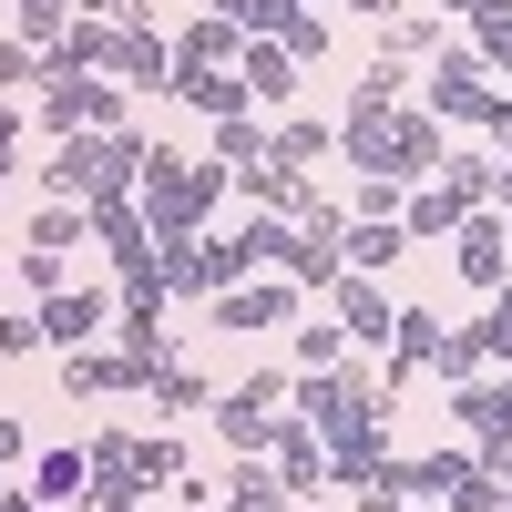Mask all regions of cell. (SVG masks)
Returning <instances> with one entry per match:
<instances>
[{"instance_id":"obj_42","label":"cell","mask_w":512,"mask_h":512,"mask_svg":"<svg viewBox=\"0 0 512 512\" xmlns=\"http://www.w3.org/2000/svg\"><path fill=\"white\" fill-rule=\"evenodd\" d=\"M134 11H154V0H72V21H134Z\"/></svg>"},{"instance_id":"obj_27","label":"cell","mask_w":512,"mask_h":512,"mask_svg":"<svg viewBox=\"0 0 512 512\" xmlns=\"http://www.w3.org/2000/svg\"><path fill=\"white\" fill-rule=\"evenodd\" d=\"M82 482H93V461H82V451H31V492L52 502V512H72Z\"/></svg>"},{"instance_id":"obj_3","label":"cell","mask_w":512,"mask_h":512,"mask_svg":"<svg viewBox=\"0 0 512 512\" xmlns=\"http://www.w3.org/2000/svg\"><path fill=\"white\" fill-rule=\"evenodd\" d=\"M420 113L472 123V134H502V72L472 52V41H441V52H431V82H420Z\"/></svg>"},{"instance_id":"obj_29","label":"cell","mask_w":512,"mask_h":512,"mask_svg":"<svg viewBox=\"0 0 512 512\" xmlns=\"http://www.w3.org/2000/svg\"><path fill=\"white\" fill-rule=\"evenodd\" d=\"M205 154H216L226 175H236V164H256V154H267V123H256V103H246V113H216V134H205Z\"/></svg>"},{"instance_id":"obj_24","label":"cell","mask_w":512,"mask_h":512,"mask_svg":"<svg viewBox=\"0 0 512 512\" xmlns=\"http://www.w3.org/2000/svg\"><path fill=\"white\" fill-rule=\"evenodd\" d=\"M267 154H277V164H297V175H308V164H328V154H338V123H328V113H287L277 134H267Z\"/></svg>"},{"instance_id":"obj_49","label":"cell","mask_w":512,"mask_h":512,"mask_svg":"<svg viewBox=\"0 0 512 512\" xmlns=\"http://www.w3.org/2000/svg\"><path fill=\"white\" fill-rule=\"evenodd\" d=\"M400 512H441V502H400Z\"/></svg>"},{"instance_id":"obj_23","label":"cell","mask_w":512,"mask_h":512,"mask_svg":"<svg viewBox=\"0 0 512 512\" xmlns=\"http://www.w3.org/2000/svg\"><path fill=\"white\" fill-rule=\"evenodd\" d=\"M185 472H195V451L175 441V420H164V431H134V482L144 492H175Z\"/></svg>"},{"instance_id":"obj_36","label":"cell","mask_w":512,"mask_h":512,"mask_svg":"<svg viewBox=\"0 0 512 512\" xmlns=\"http://www.w3.org/2000/svg\"><path fill=\"white\" fill-rule=\"evenodd\" d=\"M338 359H349V328H338V318H308V328H297V369H338Z\"/></svg>"},{"instance_id":"obj_7","label":"cell","mask_w":512,"mask_h":512,"mask_svg":"<svg viewBox=\"0 0 512 512\" xmlns=\"http://www.w3.org/2000/svg\"><path fill=\"white\" fill-rule=\"evenodd\" d=\"M451 277L472 287V297H492V287L512 277V246H502V216H492V205H472V216L451 226Z\"/></svg>"},{"instance_id":"obj_21","label":"cell","mask_w":512,"mask_h":512,"mask_svg":"<svg viewBox=\"0 0 512 512\" xmlns=\"http://www.w3.org/2000/svg\"><path fill=\"white\" fill-rule=\"evenodd\" d=\"M338 256H349L359 277H390L400 256H410V236H400V216H349V236H338Z\"/></svg>"},{"instance_id":"obj_31","label":"cell","mask_w":512,"mask_h":512,"mask_svg":"<svg viewBox=\"0 0 512 512\" xmlns=\"http://www.w3.org/2000/svg\"><path fill=\"white\" fill-rule=\"evenodd\" d=\"M472 349H482V369H512V277L482 297V318H472Z\"/></svg>"},{"instance_id":"obj_33","label":"cell","mask_w":512,"mask_h":512,"mask_svg":"<svg viewBox=\"0 0 512 512\" xmlns=\"http://www.w3.org/2000/svg\"><path fill=\"white\" fill-rule=\"evenodd\" d=\"M277 41H287V62H297V72H318V62H328V11L308 0V11H297V21L277 31Z\"/></svg>"},{"instance_id":"obj_12","label":"cell","mask_w":512,"mask_h":512,"mask_svg":"<svg viewBox=\"0 0 512 512\" xmlns=\"http://www.w3.org/2000/svg\"><path fill=\"white\" fill-rule=\"evenodd\" d=\"M62 400L82 410V400H144V390H134V369H123V349L93 338V349H62Z\"/></svg>"},{"instance_id":"obj_47","label":"cell","mask_w":512,"mask_h":512,"mask_svg":"<svg viewBox=\"0 0 512 512\" xmlns=\"http://www.w3.org/2000/svg\"><path fill=\"white\" fill-rule=\"evenodd\" d=\"M0 512H52V502H41V492H0Z\"/></svg>"},{"instance_id":"obj_48","label":"cell","mask_w":512,"mask_h":512,"mask_svg":"<svg viewBox=\"0 0 512 512\" xmlns=\"http://www.w3.org/2000/svg\"><path fill=\"white\" fill-rule=\"evenodd\" d=\"M492 164H502V195H512V144H492Z\"/></svg>"},{"instance_id":"obj_37","label":"cell","mask_w":512,"mask_h":512,"mask_svg":"<svg viewBox=\"0 0 512 512\" xmlns=\"http://www.w3.org/2000/svg\"><path fill=\"white\" fill-rule=\"evenodd\" d=\"M441 512H502V482L482 472V461H461V482L441 492Z\"/></svg>"},{"instance_id":"obj_39","label":"cell","mask_w":512,"mask_h":512,"mask_svg":"<svg viewBox=\"0 0 512 512\" xmlns=\"http://www.w3.org/2000/svg\"><path fill=\"white\" fill-rule=\"evenodd\" d=\"M21 287H41V297H52V287H72V256H52V246H21Z\"/></svg>"},{"instance_id":"obj_44","label":"cell","mask_w":512,"mask_h":512,"mask_svg":"<svg viewBox=\"0 0 512 512\" xmlns=\"http://www.w3.org/2000/svg\"><path fill=\"white\" fill-rule=\"evenodd\" d=\"M0 154L21 164V103H0Z\"/></svg>"},{"instance_id":"obj_2","label":"cell","mask_w":512,"mask_h":512,"mask_svg":"<svg viewBox=\"0 0 512 512\" xmlns=\"http://www.w3.org/2000/svg\"><path fill=\"white\" fill-rule=\"evenodd\" d=\"M226 195H236L226 164H216V154H175V144H154V154H144V185H134V205H144L154 236H205Z\"/></svg>"},{"instance_id":"obj_30","label":"cell","mask_w":512,"mask_h":512,"mask_svg":"<svg viewBox=\"0 0 512 512\" xmlns=\"http://www.w3.org/2000/svg\"><path fill=\"white\" fill-rule=\"evenodd\" d=\"M441 185H451L461 205H502V164H492V144H482V154H441Z\"/></svg>"},{"instance_id":"obj_25","label":"cell","mask_w":512,"mask_h":512,"mask_svg":"<svg viewBox=\"0 0 512 512\" xmlns=\"http://www.w3.org/2000/svg\"><path fill=\"white\" fill-rule=\"evenodd\" d=\"M144 400H154L164 420H185V410H205V400H216V379H205V369H185V359H164V369L144 379Z\"/></svg>"},{"instance_id":"obj_9","label":"cell","mask_w":512,"mask_h":512,"mask_svg":"<svg viewBox=\"0 0 512 512\" xmlns=\"http://www.w3.org/2000/svg\"><path fill=\"white\" fill-rule=\"evenodd\" d=\"M113 338V297L103 287H52L41 297V349H93Z\"/></svg>"},{"instance_id":"obj_45","label":"cell","mask_w":512,"mask_h":512,"mask_svg":"<svg viewBox=\"0 0 512 512\" xmlns=\"http://www.w3.org/2000/svg\"><path fill=\"white\" fill-rule=\"evenodd\" d=\"M420 11H441V21H472V11H482V0H420Z\"/></svg>"},{"instance_id":"obj_15","label":"cell","mask_w":512,"mask_h":512,"mask_svg":"<svg viewBox=\"0 0 512 512\" xmlns=\"http://www.w3.org/2000/svg\"><path fill=\"white\" fill-rule=\"evenodd\" d=\"M451 431L461 441H502L512 431V379H492V369L482 379H451Z\"/></svg>"},{"instance_id":"obj_17","label":"cell","mask_w":512,"mask_h":512,"mask_svg":"<svg viewBox=\"0 0 512 512\" xmlns=\"http://www.w3.org/2000/svg\"><path fill=\"white\" fill-rule=\"evenodd\" d=\"M431 359H441V318L410 297V308L390 318V369H379V390H410V369H431Z\"/></svg>"},{"instance_id":"obj_8","label":"cell","mask_w":512,"mask_h":512,"mask_svg":"<svg viewBox=\"0 0 512 512\" xmlns=\"http://www.w3.org/2000/svg\"><path fill=\"white\" fill-rule=\"evenodd\" d=\"M113 82H154L164 93V72H175V31H164V11H134V21H113Z\"/></svg>"},{"instance_id":"obj_6","label":"cell","mask_w":512,"mask_h":512,"mask_svg":"<svg viewBox=\"0 0 512 512\" xmlns=\"http://www.w3.org/2000/svg\"><path fill=\"white\" fill-rule=\"evenodd\" d=\"M297 308H308V287H287V277H236V287L205 297V328H226V338H246V328H297Z\"/></svg>"},{"instance_id":"obj_35","label":"cell","mask_w":512,"mask_h":512,"mask_svg":"<svg viewBox=\"0 0 512 512\" xmlns=\"http://www.w3.org/2000/svg\"><path fill=\"white\" fill-rule=\"evenodd\" d=\"M11 93H41V52L21 31H0V103H11Z\"/></svg>"},{"instance_id":"obj_22","label":"cell","mask_w":512,"mask_h":512,"mask_svg":"<svg viewBox=\"0 0 512 512\" xmlns=\"http://www.w3.org/2000/svg\"><path fill=\"white\" fill-rule=\"evenodd\" d=\"M164 103H195L216 123V113H246V82H236V62L226 72H164Z\"/></svg>"},{"instance_id":"obj_1","label":"cell","mask_w":512,"mask_h":512,"mask_svg":"<svg viewBox=\"0 0 512 512\" xmlns=\"http://www.w3.org/2000/svg\"><path fill=\"white\" fill-rule=\"evenodd\" d=\"M338 154H349L359 175L420 185V175H441L451 123H441V113H420V103H390V113H338Z\"/></svg>"},{"instance_id":"obj_4","label":"cell","mask_w":512,"mask_h":512,"mask_svg":"<svg viewBox=\"0 0 512 512\" xmlns=\"http://www.w3.org/2000/svg\"><path fill=\"white\" fill-rule=\"evenodd\" d=\"M205 420H216V441H226V451H256V461H267L277 420H287V369H246L236 390L205 400Z\"/></svg>"},{"instance_id":"obj_34","label":"cell","mask_w":512,"mask_h":512,"mask_svg":"<svg viewBox=\"0 0 512 512\" xmlns=\"http://www.w3.org/2000/svg\"><path fill=\"white\" fill-rule=\"evenodd\" d=\"M461 41H472V52L512 82V21H502V11H472V21H461Z\"/></svg>"},{"instance_id":"obj_10","label":"cell","mask_w":512,"mask_h":512,"mask_svg":"<svg viewBox=\"0 0 512 512\" xmlns=\"http://www.w3.org/2000/svg\"><path fill=\"white\" fill-rule=\"evenodd\" d=\"M82 226H93V246L113 256V267H144L154 256V226H144L134 195H82Z\"/></svg>"},{"instance_id":"obj_40","label":"cell","mask_w":512,"mask_h":512,"mask_svg":"<svg viewBox=\"0 0 512 512\" xmlns=\"http://www.w3.org/2000/svg\"><path fill=\"white\" fill-rule=\"evenodd\" d=\"M0 359H41V308H11V318H0Z\"/></svg>"},{"instance_id":"obj_46","label":"cell","mask_w":512,"mask_h":512,"mask_svg":"<svg viewBox=\"0 0 512 512\" xmlns=\"http://www.w3.org/2000/svg\"><path fill=\"white\" fill-rule=\"evenodd\" d=\"M359 11H369V21H400V11H420V0H359Z\"/></svg>"},{"instance_id":"obj_41","label":"cell","mask_w":512,"mask_h":512,"mask_svg":"<svg viewBox=\"0 0 512 512\" xmlns=\"http://www.w3.org/2000/svg\"><path fill=\"white\" fill-rule=\"evenodd\" d=\"M82 461H93V472H134V431H93Z\"/></svg>"},{"instance_id":"obj_16","label":"cell","mask_w":512,"mask_h":512,"mask_svg":"<svg viewBox=\"0 0 512 512\" xmlns=\"http://www.w3.org/2000/svg\"><path fill=\"white\" fill-rule=\"evenodd\" d=\"M236 195H246V205H267V216H287V226H297V216H308V195H318V185L297 175V164L256 154V164H236Z\"/></svg>"},{"instance_id":"obj_13","label":"cell","mask_w":512,"mask_h":512,"mask_svg":"<svg viewBox=\"0 0 512 512\" xmlns=\"http://www.w3.org/2000/svg\"><path fill=\"white\" fill-rule=\"evenodd\" d=\"M236 82H246V103H256V113H277V103L308 93V72L287 62V41H246V52H236Z\"/></svg>"},{"instance_id":"obj_19","label":"cell","mask_w":512,"mask_h":512,"mask_svg":"<svg viewBox=\"0 0 512 512\" xmlns=\"http://www.w3.org/2000/svg\"><path fill=\"white\" fill-rule=\"evenodd\" d=\"M216 512H297V492H287L256 451H236V472L216 482Z\"/></svg>"},{"instance_id":"obj_50","label":"cell","mask_w":512,"mask_h":512,"mask_svg":"<svg viewBox=\"0 0 512 512\" xmlns=\"http://www.w3.org/2000/svg\"><path fill=\"white\" fill-rule=\"evenodd\" d=\"M502 512H512V482H502Z\"/></svg>"},{"instance_id":"obj_5","label":"cell","mask_w":512,"mask_h":512,"mask_svg":"<svg viewBox=\"0 0 512 512\" xmlns=\"http://www.w3.org/2000/svg\"><path fill=\"white\" fill-rule=\"evenodd\" d=\"M123 123V82L113 72H41V134H113Z\"/></svg>"},{"instance_id":"obj_18","label":"cell","mask_w":512,"mask_h":512,"mask_svg":"<svg viewBox=\"0 0 512 512\" xmlns=\"http://www.w3.org/2000/svg\"><path fill=\"white\" fill-rule=\"evenodd\" d=\"M246 52V31L226 21V11H195V21H175V72H226Z\"/></svg>"},{"instance_id":"obj_28","label":"cell","mask_w":512,"mask_h":512,"mask_svg":"<svg viewBox=\"0 0 512 512\" xmlns=\"http://www.w3.org/2000/svg\"><path fill=\"white\" fill-rule=\"evenodd\" d=\"M390 103H410V62H390V52H379V62L349 82V103H338V113H390Z\"/></svg>"},{"instance_id":"obj_38","label":"cell","mask_w":512,"mask_h":512,"mask_svg":"<svg viewBox=\"0 0 512 512\" xmlns=\"http://www.w3.org/2000/svg\"><path fill=\"white\" fill-rule=\"evenodd\" d=\"M400 195H410V185H390V175H359L338 205H349V216H400Z\"/></svg>"},{"instance_id":"obj_14","label":"cell","mask_w":512,"mask_h":512,"mask_svg":"<svg viewBox=\"0 0 512 512\" xmlns=\"http://www.w3.org/2000/svg\"><path fill=\"white\" fill-rule=\"evenodd\" d=\"M328 318L349 328V338H369V349H390V297H379V277H359V267H338V287H328Z\"/></svg>"},{"instance_id":"obj_43","label":"cell","mask_w":512,"mask_h":512,"mask_svg":"<svg viewBox=\"0 0 512 512\" xmlns=\"http://www.w3.org/2000/svg\"><path fill=\"white\" fill-rule=\"evenodd\" d=\"M11 461H31V431H21L11 410H0V472H11Z\"/></svg>"},{"instance_id":"obj_11","label":"cell","mask_w":512,"mask_h":512,"mask_svg":"<svg viewBox=\"0 0 512 512\" xmlns=\"http://www.w3.org/2000/svg\"><path fill=\"white\" fill-rule=\"evenodd\" d=\"M267 472H277V482H287L297 502H308V492H328V441H318V431H308L297 410L277 420V441H267Z\"/></svg>"},{"instance_id":"obj_20","label":"cell","mask_w":512,"mask_h":512,"mask_svg":"<svg viewBox=\"0 0 512 512\" xmlns=\"http://www.w3.org/2000/svg\"><path fill=\"white\" fill-rule=\"evenodd\" d=\"M461 216H472V205H461V195H451L441 175H420V185L400 195V236H410V246H431V236H451Z\"/></svg>"},{"instance_id":"obj_26","label":"cell","mask_w":512,"mask_h":512,"mask_svg":"<svg viewBox=\"0 0 512 512\" xmlns=\"http://www.w3.org/2000/svg\"><path fill=\"white\" fill-rule=\"evenodd\" d=\"M441 41H451L441 11H400V21H379V52H390V62H431Z\"/></svg>"},{"instance_id":"obj_32","label":"cell","mask_w":512,"mask_h":512,"mask_svg":"<svg viewBox=\"0 0 512 512\" xmlns=\"http://www.w3.org/2000/svg\"><path fill=\"white\" fill-rule=\"evenodd\" d=\"M21 246H52V256H72V246H93V226H82V205H62V195H52V205L31 216V236H21Z\"/></svg>"}]
</instances>
